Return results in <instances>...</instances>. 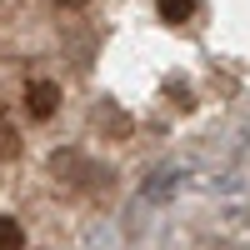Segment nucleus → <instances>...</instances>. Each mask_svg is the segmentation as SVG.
I'll use <instances>...</instances> for the list:
<instances>
[{"label":"nucleus","mask_w":250,"mask_h":250,"mask_svg":"<svg viewBox=\"0 0 250 250\" xmlns=\"http://www.w3.org/2000/svg\"><path fill=\"white\" fill-rule=\"evenodd\" d=\"M25 105H30V115H35V120L55 115V105H60V85H55V80H30V90H25Z\"/></svg>","instance_id":"2"},{"label":"nucleus","mask_w":250,"mask_h":250,"mask_svg":"<svg viewBox=\"0 0 250 250\" xmlns=\"http://www.w3.org/2000/svg\"><path fill=\"white\" fill-rule=\"evenodd\" d=\"M155 5H160V20H175V25L195 15V0H155Z\"/></svg>","instance_id":"3"},{"label":"nucleus","mask_w":250,"mask_h":250,"mask_svg":"<svg viewBox=\"0 0 250 250\" xmlns=\"http://www.w3.org/2000/svg\"><path fill=\"white\" fill-rule=\"evenodd\" d=\"M15 155H20V135L10 120H0V160H15Z\"/></svg>","instance_id":"5"},{"label":"nucleus","mask_w":250,"mask_h":250,"mask_svg":"<svg viewBox=\"0 0 250 250\" xmlns=\"http://www.w3.org/2000/svg\"><path fill=\"white\" fill-rule=\"evenodd\" d=\"M50 170L65 175V180H75V185H90V190H105V185H110V170H95L80 150H55L50 155Z\"/></svg>","instance_id":"1"},{"label":"nucleus","mask_w":250,"mask_h":250,"mask_svg":"<svg viewBox=\"0 0 250 250\" xmlns=\"http://www.w3.org/2000/svg\"><path fill=\"white\" fill-rule=\"evenodd\" d=\"M55 5H65V10H80V5H85V0H55Z\"/></svg>","instance_id":"6"},{"label":"nucleus","mask_w":250,"mask_h":250,"mask_svg":"<svg viewBox=\"0 0 250 250\" xmlns=\"http://www.w3.org/2000/svg\"><path fill=\"white\" fill-rule=\"evenodd\" d=\"M20 245H25V235H20V220L0 215V250H20Z\"/></svg>","instance_id":"4"}]
</instances>
